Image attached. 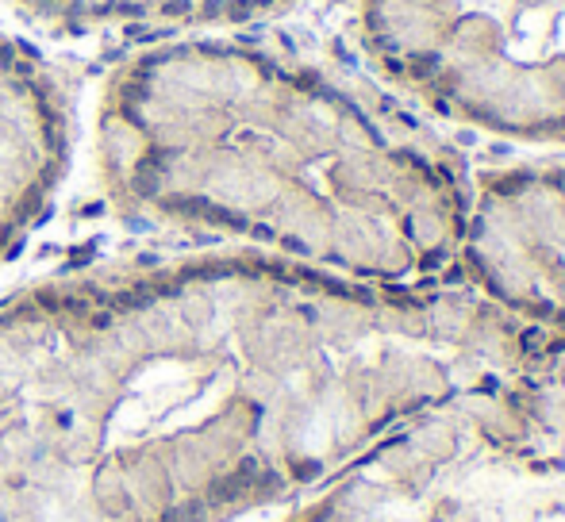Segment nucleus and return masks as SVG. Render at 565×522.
Here are the masks:
<instances>
[{
  "label": "nucleus",
  "instance_id": "obj_1",
  "mask_svg": "<svg viewBox=\"0 0 565 522\" xmlns=\"http://www.w3.org/2000/svg\"><path fill=\"white\" fill-rule=\"evenodd\" d=\"M69 112L58 77L0 35V254L31 227L66 166Z\"/></svg>",
  "mask_w": 565,
  "mask_h": 522
},
{
  "label": "nucleus",
  "instance_id": "obj_2",
  "mask_svg": "<svg viewBox=\"0 0 565 522\" xmlns=\"http://www.w3.org/2000/svg\"><path fill=\"white\" fill-rule=\"evenodd\" d=\"M54 27H212L269 16L296 0H12Z\"/></svg>",
  "mask_w": 565,
  "mask_h": 522
}]
</instances>
